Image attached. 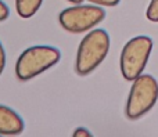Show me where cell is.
I'll return each mask as SVG.
<instances>
[{"label":"cell","instance_id":"cell-2","mask_svg":"<svg viewBox=\"0 0 158 137\" xmlns=\"http://www.w3.org/2000/svg\"><path fill=\"white\" fill-rule=\"evenodd\" d=\"M61 53L53 46H32L19 54L15 62V76L21 82H28L46 72L60 61Z\"/></svg>","mask_w":158,"mask_h":137},{"label":"cell","instance_id":"cell-5","mask_svg":"<svg viewBox=\"0 0 158 137\" xmlns=\"http://www.w3.org/2000/svg\"><path fill=\"white\" fill-rule=\"evenodd\" d=\"M106 18V11L101 6L77 4L64 8L58 14L60 25L71 33H83L92 30Z\"/></svg>","mask_w":158,"mask_h":137},{"label":"cell","instance_id":"cell-11","mask_svg":"<svg viewBox=\"0 0 158 137\" xmlns=\"http://www.w3.org/2000/svg\"><path fill=\"white\" fill-rule=\"evenodd\" d=\"M90 136H92V133L87 129H85V127H78V129L74 130V133H72V137H90Z\"/></svg>","mask_w":158,"mask_h":137},{"label":"cell","instance_id":"cell-8","mask_svg":"<svg viewBox=\"0 0 158 137\" xmlns=\"http://www.w3.org/2000/svg\"><path fill=\"white\" fill-rule=\"evenodd\" d=\"M146 17L147 19L153 22H158V0H151L146 10Z\"/></svg>","mask_w":158,"mask_h":137},{"label":"cell","instance_id":"cell-4","mask_svg":"<svg viewBox=\"0 0 158 137\" xmlns=\"http://www.w3.org/2000/svg\"><path fill=\"white\" fill-rule=\"evenodd\" d=\"M151 50H153V39L150 36H135L123 46L119 58L121 74L128 82H133L137 76L143 74L148 62Z\"/></svg>","mask_w":158,"mask_h":137},{"label":"cell","instance_id":"cell-9","mask_svg":"<svg viewBox=\"0 0 158 137\" xmlns=\"http://www.w3.org/2000/svg\"><path fill=\"white\" fill-rule=\"evenodd\" d=\"M89 3L96 6H104V7H115L119 4L121 0H87Z\"/></svg>","mask_w":158,"mask_h":137},{"label":"cell","instance_id":"cell-13","mask_svg":"<svg viewBox=\"0 0 158 137\" xmlns=\"http://www.w3.org/2000/svg\"><path fill=\"white\" fill-rule=\"evenodd\" d=\"M69 3H72V4H82L83 3V0H68Z\"/></svg>","mask_w":158,"mask_h":137},{"label":"cell","instance_id":"cell-10","mask_svg":"<svg viewBox=\"0 0 158 137\" xmlns=\"http://www.w3.org/2000/svg\"><path fill=\"white\" fill-rule=\"evenodd\" d=\"M10 17V10H8L7 4L3 0H0V22L6 21Z\"/></svg>","mask_w":158,"mask_h":137},{"label":"cell","instance_id":"cell-7","mask_svg":"<svg viewBox=\"0 0 158 137\" xmlns=\"http://www.w3.org/2000/svg\"><path fill=\"white\" fill-rule=\"evenodd\" d=\"M43 0H15V10L21 18H32L40 10Z\"/></svg>","mask_w":158,"mask_h":137},{"label":"cell","instance_id":"cell-12","mask_svg":"<svg viewBox=\"0 0 158 137\" xmlns=\"http://www.w3.org/2000/svg\"><path fill=\"white\" fill-rule=\"evenodd\" d=\"M4 66H6V51L3 49V44L0 43V75L4 71Z\"/></svg>","mask_w":158,"mask_h":137},{"label":"cell","instance_id":"cell-1","mask_svg":"<svg viewBox=\"0 0 158 137\" xmlns=\"http://www.w3.org/2000/svg\"><path fill=\"white\" fill-rule=\"evenodd\" d=\"M110 51V36L107 30L97 28L92 29L81 40L75 60V72L79 76L92 74Z\"/></svg>","mask_w":158,"mask_h":137},{"label":"cell","instance_id":"cell-3","mask_svg":"<svg viewBox=\"0 0 158 137\" xmlns=\"http://www.w3.org/2000/svg\"><path fill=\"white\" fill-rule=\"evenodd\" d=\"M158 100V82L151 75L142 74L132 83L125 105V115L129 121H137L156 105Z\"/></svg>","mask_w":158,"mask_h":137},{"label":"cell","instance_id":"cell-6","mask_svg":"<svg viewBox=\"0 0 158 137\" xmlns=\"http://www.w3.org/2000/svg\"><path fill=\"white\" fill-rule=\"evenodd\" d=\"M22 118L7 105L0 104V136H18L24 132Z\"/></svg>","mask_w":158,"mask_h":137}]
</instances>
